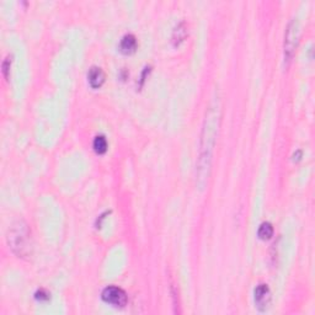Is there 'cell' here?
Masks as SVG:
<instances>
[{
  "mask_svg": "<svg viewBox=\"0 0 315 315\" xmlns=\"http://www.w3.org/2000/svg\"><path fill=\"white\" fill-rule=\"evenodd\" d=\"M101 298L105 303L116 308L126 307L127 302H128L126 292L121 288L116 287V286H109V287L105 288L101 293Z\"/></svg>",
  "mask_w": 315,
  "mask_h": 315,
  "instance_id": "4",
  "label": "cell"
},
{
  "mask_svg": "<svg viewBox=\"0 0 315 315\" xmlns=\"http://www.w3.org/2000/svg\"><path fill=\"white\" fill-rule=\"evenodd\" d=\"M10 64H11L10 57H8V58L3 62V74L4 76H5L6 80H9V78H10Z\"/></svg>",
  "mask_w": 315,
  "mask_h": 315,
  "instance_id": "12",
  "label": "cell"
},
{
  "mask_svg": "<svg viewBox=\"0 0 315 315\" xmlns=\"http://www.w3.org/2000/svg\"><path fill=\"white\" fill-rule=\"evenodd\" d=\"M94 150L97 154H105L107 150V139L105 136H96L94 139Z\"/></svg>",
  "mask_w": 315,
  "mask_h": 315,
  "instance_id": "10",
  "label": "cell"
},
{
  "mask_svg": "<svg viewBox=\"0 0 315 315\" xmlns=\"http://www.w3.org/2000/svg\"><path fill=\"white\" fill-rule=\"evenodd\" d=\"M28 242H30V234L26 228L19 223L18 227L14 228L9 234V244H11L14 251L18 255H25L28 252Z\"/></svg>",
  "mask_w": 315,
  "mask_h": 315,
  "instance_id": "3",
  "label": "cell"
},
{
  "mask_svg": "<svg viewBox=\"0 0 315 315\" xmlns=\"http://www.w3.org/2000/svg\"><path fill=\"white\" fill-rule=\"evenodd\" d=\"M35 298L40 302H47V300H49V293L46 290H38L35 293Z\"/></svg>",
  "mask_w": 315,
  "mask_h": 315,
  "instance_id": "11",
  "label": "cell"
},
{
  "mask_svg": "<svg viewBox=\"0 0 315 315\" xmlns=\"http://www.w3.org/2000/svg\"><path fill=\"white\" fill-rule=\"evenodd\" d=\"M137 49V38L132 33H127L121 38L120 42V50L123 54H132Z\"/></svg>",
  "mask_w": 315,
  "mask_h": 315,
  "instance_id": "7",
  "label": "cell"
},
{
  "mask_svg": "<svg viewBox=\"0 0 315 315\" xmlns=\"http://www.w3.org/2000/svg\"><path fill=\"white\" fill-rule=\"evenodd\" d=\"M186 37H187V27H186V24L182 21V23H180L179 25L174 28V32H172V40H171L172 45H174L175 47H177V46H180L182 42H184Z\"/></svg>",
  "mask_w": 315,
  "mask_h": 315,
  "instance_id": "8",
  "label": "cell"
},
{
  "mask_svg": "<svg viewBox=\"0 0 315 315\" xmlns=\"http://www.w3.org/2000/svg\"><path fill=\"white\" fill-rule=\"evenodd\" d=\"M300 25L298 19H293L290 21L285 33V45H283V52H285V62L290 63L294 56L295 48L299 42Z\"/></svg>",
  "mask_w": 315,
  "mask_h": 315,
  "instance_id": "2",
  "label": "cell"
},
{
  "mask_svg": "<svg viewBox=\"0 0 315 315\" xmlns=\"http://www.w3.org/2000/svg\"><path fill=\"white\" fill-rule=\"evenodd\" d=\"M257 235H259L260 239L262 240H268L271 239V237L273 235V227L270 222H264L259 227V230H257Z\"/></svg>",
  "mask_w": 315,
  "mask_h": 315,
  "instance_id": "9",
  "label": "cell"
},
{
  "mask_svg": "<svg viewBox=\"0 0 315 315\" xmlns=\"http://www.w3.org/2000/svg\"><path fill=\"white\" fill-rule=\"evenodd\" d=\"M88 79L91 88L98 89L105 83V73H103L102 69L98 68V67H93V68L89 71Z\"/></svg>",
  "mask_w": 315,
  "mask_h": 315,
  "instance_id": "6",
  "label": "cell"
},
{
  "mask_svg": "<svg viewBox=\"0 0 315 315\" xmlns=\"http://www.w3.org/2000/svg\"><path fill=\"white\" fill-rule=\"evenodd\" d=\"M220 121V109L219 105L215 103L208 109L204 119L203 129H202L201 143H199L198 160H197V180L199 185L203 186L206 177L208 176V170L211 167L213 149H215L216 141H217L218 128Z\"/></svg>",
  "mask_w": 315,
  "mask_h": 315,
  "instance_id": "1",
  "label": "cell"
},
{
  "mask_svg": "<svg viewBox=\"0 0 315 315\" xmlns=\"http://www.w3.org/2000/svg\"><path fill=\"white\" fill-rule=\"evenodd\" d=\"M254 299L257 309L261 312L267 309L271 304V291L268 286L265 283L257 286L254 291Z\"/></svg>",
  "mask_w": 315,
  "mask_h": 315,
  "instance_id": "5",
  "label": "cell"
}]
</instances>
